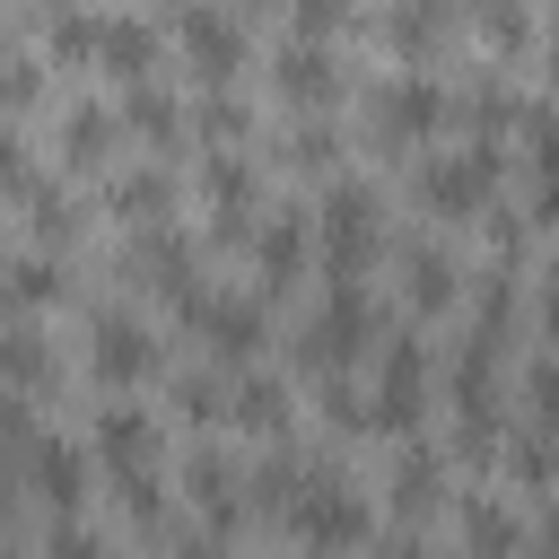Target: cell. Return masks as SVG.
Returning <instances> with one entry per match:
<instances>
[{"instance_id": "cell-1", "label": "cell", "mask_w": 559, "mask_h": 559, "mask_svg": "<svg viewBox=\"0 0 559 559\" xmlns=\"http://www.w3.org/2000/svg\"><path fill=\"white\" fill-rule=\"evenodd\" d=\"M314 236H323V271L332 280H367V262L384 245V192L367 175H332L323 210H314Z\"/></svg>"}, {"instance_id": "cell-2", "label": "cell", "mask_w": 559, "mask_h": 559, "mask_svg": "<svg viewBox=\"0 0 559 559\" xmlns=\"http://www.w3.org/2000/svg\"><path fill=\"white\" fill-rule=\"evenodd\" d=\"M376 332H384V314H376L367 280H332V288H323V306L306 314L297 349H306V367H314V376H332V367H349L358 349H376Z\"/></svg>"}, {"instance_id": "cell-3", "label": "cell", "mask_w": 559, "mask_h": 559, "mask_svg": "<svg viewBox=\"0 0 559 559\" xmlns=\"http://www.w3.org/2000/svg\"><path fill=\"white\" fill-rule=\"evenodd\" d=\"M17 480L70 524L79 515V498H87V454L61 437V428H44V411L35 402H17Z\"/></svg>"}, {"instance_id": "cell-4", "label": "cell", "mask_w": 559, "mask_h": 559, "mask_svg": "<svg viewBox=\"0 0 559 559\" xmlns=\"http://www.w3.org/2000/svg\"><path fill=\"white\" fill-rule=\"evenodd\" d=\"M306 550H358L376 524H367V498L341 480V472H323V463H306V480H297V498H288V515H280Z\"/></svg>"}, {"instance_id": "cell-5", "label": "cell", "mask_w": 559, "mask_h": 559, "mask_svg": "<svg viewBox=\"0 0 559 559\" xmlns=\"http://www.w3.org/2000/svg\"><path fill=\"white\" fill-rule=\"evenodd\" d=\"M489 175H498V148L472 140V148H437V157H419L411 192H419L437 218H480V210H489Z\"/></svg>"}, {"instance_id": "cell-6", "label": "cell", "mask_w": 559, "mask_h": 559, "mask_svg": "<svg viewBox=\"0 0 559 559\" xmlns=\"http://www.w3.org/2000/svg\"><path fill=\"white\" fill-rule=\"evenodd\" d=\"M87 376L114 384V393H122V384H148V376H157V332H148L131 306H96V314H87Z\"/></svg>"}, {"instance_id": "cell-7", "label": "cell", "mask_w": 559, "mask_h": 559, "mask_svg": "<svg viewBox=\"0 0 559 559\" xmlns=\"http://www.w3.org/2000/svg\"><path fill=\"white\" fill-rule=\"evenodd\" d=\"M183 323H192V332H201V349H218L227 367H253V358H262V341H271V314H262V297H245V288H210Z\"/></svg>"}, {"instance_id": "cell-8", "label": "cell", "mask_w": 559, "mask_h": 559, "mask_svg": "<svg viewBox=\"0 0 559 559\" xmlns=\"http://www.w3.org/2000/svg\"><path fill=\"white\" fill-rule=\"evenodd\" d=\"M419 402H428V349L411 341V332H393L384 349H376V428H393V437H411L419 428Z\"/></svg>"}, {"instance_id": "cell-9", "label": "cell", "mask_w": 559, "mask_h": 559, "mask_svg": "<svg viewBox=\"0 0 559 559\" xmlns=\"http://www.w3.org/2000/svg\"><path fill=\"white\" fill-rule=\"evenodd\" d=\"M437 122H445V87H437V79L393 70V79L376 87V140H384V148H411V140H428Z\"/></svg>"}, {"instance_id": "cell-10", "label": "cell", "mask_w": 559, "mask_h": 559, "mask_svg": "<svg viewBox=\"0 0 559 559\" xmlns=\"http://www.w3.org/2000/svg\"><path fill=\"white\" fill-rule=\"evenodd\" d=\"M96 454H105V472H114V480L157 472V454H166V419H157V411H140V402H105V411H96Z\"/></svg>"}, {"instance_id": "cell-11", "label": "cell", "mask_w": 559, "mask_h": 559, "mask_svg": "<svg viewBox=\"0 0 559 559\" xmlns=\"http://www.w3.org/2000/svg\"><path fill=\"white\" fill-rule=\"evenodd\" d=\"M175 44L192 52V70H201L210 87H227V79L245 70V26H236L227 9H201V0H183V9H175Z\"/></svg>"}, {"instance_id": "cell-12", "label": "cell", "mask_w": 559, "mask_h": 559, "mask_svg": "<svg viewBox=\"0 0 559 559\" xmlns=\"http://www.w3.org/2000/svg\"><path fill=\"white\" fill-rule=\"evenodd\" d=\"M271 79H280V96H288L297 114H323V105L349 87V70L332 61V44H314V35H288V44L271 52Z\"/></svg>"}, {"instance_id": "cell-13", "label": "cell", "mask_w": 559, "mask_h": 559, "mask_svg": "<svg viewBox=\"0 0 559 559\" xmlns=\"http://www.w3.org/2000/svg\"><path fill=\"white\" fill-rule=\"evenodd\" d=\"M114 131H122L114 105H96V96L61 105V122H52V157H61V175H70V166H105V157H114Z\"/></svg>"}, {"instance_id": "cell-14", "label": "cell", "mask_w": 559, "mask_h": 559, "mask_svg": "<svg viewBox=\"0 0 559 559\" xmlns=\"http://www.w3.org/2000/svg\"><path fill=\"white\" fill-rule=\"evenodd\" d=\"M314 245H323V236H314V218H306V210H280V218H262V227H253V262H262V280H297Z\"/></svg>"}, {"instance_id": "cell-15", "label": "cell", "mask_w": 559, "mask_h": 559, "mask_svg": "<svg viewBox=\"0 0 559 559\" xmlns=\"http://www.w3.org/2000/svg\"><path fill=\"white\" fill-rule=\"evenodd\" d=\"M9 384H17V402H44V393L61 384V358H52V332H44L35 314H17V323H9Z\"/></svg>"}, {"instance_id": "cell-16", "label": "cell", "mask_w": 559, "mask_h": 559, "mask_svg": "<svg viewBox=\"0 0 559 559\" xmlns=\"http://www.w3.org/2000/svg\"><path fill=\"white\" fill-rule=\"evenodd\" d=\"M183 498H192V507H201V524H218V533H227V524L245 515V489H236V463H227V454H210V445H201V454L183 463Z\"/></svg>"}, {"instance_id": "cell-17", "label": "cell", "mask_w": 559, "mask_h": 559, "mask_svg": "<svg viewBox=\"0 0 559 559\" xmlns=\"http://www.w3.org/2000/svg\"><path fill=\"white\" fill-rule=\"evenodd\" d=\"M96 70H114L122 87H148V79H157V35H148L140 17H105V35H96Z\"/></svg>"}, {"instance_id": "cell-18", "label": "cell", "mask_w": 559, "mask_h": 559, "mask_svg": "<svg viewBox=\"0 0 559 559\" xmlns=\"http://www.w3.org/2000/svg\"><path fill=\"white\" fill-rule=\"evenodd\" d=\"M227 419L253 428V437H280V428H288V384H280L271 367H245V376L227 384Z\"/></svg>"}, {"instance_id": "cell-19", "label": "cell", "mask_w": 559, "mask_h": 559, "mask_svg": "<svg viewBox=\"0 0 559 559\" xmlns=\"http://www.w3.org/2000/svg\"><path fill=\"white\" fill-rule=\"evenodd\" d=\"M201 201L218 210V227L236 236L245 218H253V166L236 157V148H210V166H201Z\"/></svg>"}, {"instance_id": "cell-20", "label": "cell", "mask_w": 559, "mask_h": 559, "mask_svg": "<svg viewBox=\"0 0 559 559\" xmlns=\"http://www.w3.org/2000/svg\"><path fill=\"white\" fill-rule=\"evenodd\" d=\"M402 297H411L419 314H437V306H454V253H445L437 236L402 253Z\"/></svg>"}, {"instance_id": "cell-21", "label": "cell", "mask_w": 559, "mask_h": 559, "mask_svg": "<svg viewBox=\"0 0 559 559\" xmlns=\"http://www.w3.org/2000/svg\"><path fill=\"white\" fill-rule=\"evenodd\" d=\"M445 498V463H437V445H402L393 454V515H428Z\"/></svg>"}, {"instance_id": "cell-22", "label": "cell", "mask_w": 559, "mask_h": 559, "mask_svg": "<svg viewBox=\"0 0 559 559\" xmlns=\"http://www.w3.org/2000/svg\"><path fill=\"white\" fill-rule=\"evenodd\" d=\"M515 542H524L515 507H498V498H463V550H472V559H515Z\"/></svg>"}, {"instance_id": "cell-23", "label": "cell", "mask_w": 559, "mask_h": 559, "mask_svg": "<svg viewBox=\"0 0 559 559\" xmlns=\"http://www.w3.org/2000/svg\"><path fill=\"white\" fill-rule=\"evenodd\" d=\"M61 297H70V271H61L52 253H35V245H26V253H17V271H9V306H17V314H44V306H61Z\"/></svg>"}, {"instance_id": "cell-24", "label": "cell", "mask_w": 559, "mask_h": 559, "mask_svg": "<svg viewBox=\"0 0 559 559\" xmlns=\"http://www.w3.org/2000/svg\"><path fill=\"white\" fill-rule=\"evenodd\" d=\"M166 201H175V183H166L157 166H140V175H122V183H114V218H131L140 236H148V227H166Z\"/></svg>"}, {"instance_id": "cell-25", "label": "cell", "mask_w": 559, "mask_h": 559, "mask_svg": "<svg viewBox=\"0 0 559 559\" xmlns=\"http://www.w3.org/2000/svg\"><path fill=\"white\" fill-rule=\"evenodd\" d=\"M288 166H306V175H341V131H332L323 114H306V122L288 131Z\"/></svg>"}, {"instance_id": "cell-26", "label": "cell", "mask_w": 559, "mask_h": 559, "mask_svg": "<svg viewBox=\"0 0 559 559\" xmlns=\"http://www.w3.org/2000/svg\"><path fill=\"white\" fill-rule=\"evenodd\" d=\"M472 26H480L498 52H524V44H533V9H524V0H472Z\"/></svg>"}, {"instance_id": "cell-27", "label": "cell", "mask_w": 559, "mask_h": 559, "mask_svg": "<svg viewBox=\"0 0 559 559\" xmlns=\"http://www.w3.org/2000/svg\"><path fill=\"white\" fill-rule=\"evenodd\" d=\"M175 122H183V114H175V96H166L157 79L122 96V131H148V140H175Z\"/></svg>"}, {"instance_id": "cell-28", "label": "cell", "mask_w": 559, "mask_h": 559, "mask_svg": "<svg viewBox=\"0 0 559 559\" xmlns=\"http://www.w3.org/2000/svg\"><path fill=\"white\" fill-rule=\"evenodd\" d=\"M437 35H445V0H402V9H393V44H402V52H428Z\"/></svg>"}, {"instance_id": "cell-29", "label": "cell", "mask_w": 559, "mask_h": 559, "mask_svg": "<svg viewBox=\"0 0 559 559\" xmlns=\"http://www.w3.org/2000/svg\"><path fill=\"white\" fill-rule=\"evenodd\" d=\"M524 140H533L542 183H559V114H550V105H524Z\"/></svg>"}, {"instance_id": "cell-30", "label": "cell", "mask_w": 559, "mask_h": 559, "mask_svg": "<svg viewBox=\"0 0 559 559\" xmlns=\"http://www.w3.org/2000/svg\"><path fill=\"white\" fill-rule=\"evenodd\" d=\"M245 122H253V114H245L227 87H210V96H201V131H218V148H236V140H245Z\"/></svg>"}, {"instance_id": "cell-31", "label": "cell", "mask_w": 559, "mask_h": 559, "mask_svg": "<svg viewBox=\"0 0 559 559\" xmlns=\"http://www.w3.org/2000/svg\"><path fill=\"white\" fill-rule=\"evenodd\" d=\"M524 393H533V428H542V437H559V358H542Z\"/></svg>"}, {"instance_id": "cell-32", "label": "cell", "mask_w": 559, "mask_h": 559, "mask_svg": "<svg viewBox=\"0 0 559 559\" xmlns=\"http://www.w3.org/2000/svg\"><path fill=\"white\" fill-rule=\"evenodd\" d=\"M35 96H44V61H35V52H26V44H17V61H9V105H17V114H26V105H35Z\"/></svg>"}, {"instance_id": "cell-33", "label": "cell", "mask_w": 559, "mask_h": 559, "mask_svg": "<svg viewBox=\"0 0 559 559\" xmlns=\"http://www.w3.org/2000/svg\"><path fill=\"white\" fill-rule=\"evenodd\" d=\"M349 9H358V0H297V35H314V44H323V35H332Z\"/></svg>"}, {"instance_id": "cell-34", "label": "cell", "mask_w": 559, "mask_h": 559, "mask_svg": "<svg viewBox=\"0 0 559 559\" xmlns=\"http://www.w3.org/2000/svg\"><path fill=\"white\" fill-rule=\"evenodd\" d=\"M52 559H114V542H96L79 524H52Z\"/></svg>"}, {"instance_id": "cell-35", "label": "cell", "mask_w": 559, "mask_h": 559, "mask_svg": "<svg viewBox=\"0 0 559 559\" xmlns=\"http://www.w3.org/2000/svg\"><path fill=\"white\" fill-rule=\"evenodd\" d=\"M542 314H550V332H559V253H550V271H542Z\"/></svg>"}, {"instance_id": "cell-36", "label": "cell", "mask_w": 559, "mask_h": 559, "mask_svg": "<svg viewBox=\"0 0 559 559\" xmlns=\"http://www.w3.org/2000/svg\"><path fill=\"white\" fill-rule=\"evenodd\" d=\"M533 218H542V227H559V183H542V201H533Z\"/></svg>"}, {"instance_id": "cell-37", "label": "cell", "mask_w": 559, "mask_h": 559, "mask_svg": "<svg viewBox=\"0 0 559 559\" xmlns=\"http://www.w3.org/2000/svg\"><path fill=\"white\" fill-rule=\"evenodd\" d=\"M175 559H227V550H218V542H183Z\"/></svg>"}, {"instance_id": "cell-38", "label": "cell", "mask_w": 559, "mask_h": 559, "mask_svg": "<svg viewBox=\"0 0 559 559\" xmlns=\"http://www.w3.org/2000/svg\"><path fill=\"white\" fill-rule=\"evenodd\" d=\"M533 9H550V17H559V0H533Z\"/></svg>"}]
</instances>
